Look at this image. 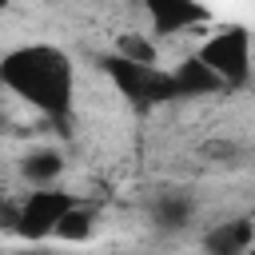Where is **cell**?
<instances>
[{
	"label": "cell",
	"mask_w": 255,
	"mask_h": 255,
	"mask_svg": "<svg viewBox=\"0 0 255 255\" xmlns=\"http://www.w3.org/2000/svg\"><path fill=\"white\" fill-rule=\"evenodd\" d=\"M0 84L48 120H68L76 96L72 56L56 44H20L0 60Z\"/></svg>",
	"instance_id": "6da1fadb"
},
{
	"label": "cell",
	"mask_w": 255,
	"mask_h": 255,
	"mask_svg": "<svg viewBox=\"0 0 255 255\" xmlns=\"http://www.w3.org/2000/svg\"><path fill=\"white\" fill-rule=\"evenodd\" d=\"M195 56L223 80V88H243V84L251 80V32H247L243 24H223V28H215V32L199 44Z\"/></svg>",
	"instance_id": "7a4b0ae2"
},
{
	"label": "cell",
	"mask_w": 255,
	"mask_h": 255,
	"mask_svg": "<svg viewBox=\"0 0 255 255\" xmlns=\"http://www.w3.org/2000/svg\"><path fill=\"white\" fill-rule=\"evenodd\" d=\"M104 72L108 80L116 84L120 96H128L131 104L147 108V104H167V100H179L175 96V84H171V72H159V68H147V64H131L124 56H104Z\"/></svg>",
	"instance_id": "3957f363"
},
{
	"label": "cell",
	"mask_w": 255,
	"mask_h": 255,
	"mask_svg": "<svg viewBox=\"0 0 255 255\" xmlns=\"http://www.w3.org/2000/svg\"><path fill=\"white\" fill-rule=\"evenodd\" d=\"M76 207L72 191H60V187H32L24 199H20V211H16V235L28 239V243H40V239H52L60 219Z\"/></svg>",
	"instance_id": "277c9868"
},
{
	"label": "cell",
	"mask_w": 255,
	"mask_h": 255,
	"mask_svg": "<svg viewBox=\"0 0 255 255\" xmlns=\"http://www.w3.org/2000/svg\"><path fill=\"white\" fill-rule=\"evenodd\" d=\"M143 12H147L151 32H159V36H179V32L203 28L211 20V12L199 0H143Z\"/></svg>",
	"instance_id": "5b68a950"
},
{
	"label": "cell",
	"mask_w": 255,
	"mask_h": 255,
	"mask_svg": "<svg viewBox=\"0 0 255 255\" xmlns=\"http://www.w3.org/2000/svg\"><path fill=\"white\" fill-rule=\"evenodd\" d=\"M171 84H175V96H187V100H199V96H215L223 92V80L199 60V56H187L171 68Z\"/></svg>",
	"instance_id": "8992f818"
},
{
	"label": "cell",
	"mask_w": 255,
	"mask_h": 255,
	"mask_svg": "<svg viewBox=\"0 0 255 255\" xmlns=\"http://www.w3.org/2000/svg\"><path fill=\"white\" fill-rule=\"evenodd\" d=\"M251 243H255V223L251 219H227V223H215L203 235L207 255H247Z\"/></svg>",
	"instance_id": "52a82bcc"
},
{
	"label": "cell",
	"mask_w": 255,
	"mask_h": 255,
	"mask_svg": "<svg viewBox=\"0 0 255 255\" xmlns=\"http://www.w3.org/2000/svg\"><path fill=\"white\" fill-rule=\"evenodd\" d=\"M20 171L32 187H56V179L64 175V155L56 147H36L32 155H24Z\"/></svg>",
	"instance_id": "ba28073f"
},
{
	"label": "cell",
	"mask_w": 255,
	"mask_h": 255,
	"mask_svg": "<svg viewBox=\"0 0 255 255\" xmlns=\"http://www.w3.org/2000/svg\"><path fill=\"white\" fill-rule=\"evenodd\" d=\"M151 215H155V227H163V231H179L183 223H191L195 203H191L183 191H163V195L155 199Z\"/></svg>",
	"instance_id": "9c48e42d"
},
{
	"label": "cell",
	"mask_w": 255,
	"mask_h": 255,
	"mask_svg": "<svg viewBox=\"0 0 255 255\" xmlns=\"http://www.w3.org/2000/svg\"><path fill=\"white\" fill-rule=\"evenodd\" d=\"M116 56H124V60H131V64H147V68H155V60H159L155 40H147L143 32L120 36V40H116Z\"/></svg>",
	"instance_id": "30bf717a"
},
{
	"label": "cell",
	"mask_w": 255,
	"mask_h": 255,
	"mask_svg": "<svg viewBox=\"0 0 255 255\" xmlns=\"http://www.w3.org/2000/svg\"><path fill=\"white\" fill-rule=\"evenodd\" d=\"M96 231V215L88 211V207H72L64 219H60V227H56V239H64V243H84L88 235Z\"/></svg>",
	"instance_id": "8fae6325"
},
{
	"label": "cell",
	"mask_w": 255,
	"mask_h": 255,
	"mask_svg": "<svg viewBox=\"0 0 255 255\" xmlns=\"http://www.w3.org/2000/svg\"><path fill=\"white\" fill-rule=\"evenodd\" d=\"M20 255H52V251H44V247H32V251H20Z\"/></svg>",
	"instance_id": "7c38bea8"
},
{
	"label": "cell",
	"mask_w": 255,
	"mask_h": 255,
	"mask_svg": "<svg viewBox=\"0 0 255 255\" xmlns=\"http://www.w3.org/2000/svg\"><path fill=\"white\" fill-rule=\"evenodd\" d=\"M8 4H12V0H0V12H4V8H8Z\"/></svg>",
	"instance_id": "4fadbf2b"
},
{
	"label": "cell",
	"mask_w": 255,
	"mask_h": 255,
	"mask_svg": "<svg viewBox=\"0 0 255 255\" xmlns=\"http://www.w3.org/2000/svg\"><path fill=\"white\" fill-rule=\"evenodd\" d=\"M247 255H255V243H251V247H247Z\"/></svg>",
	"instance_id": "5bb4252c"
}]
</instances>
